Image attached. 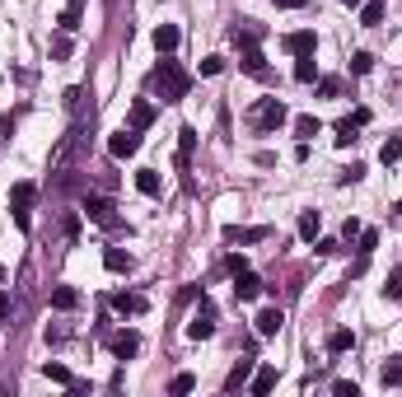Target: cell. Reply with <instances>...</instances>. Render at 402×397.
<instances>
[{
    "label": "cell",
    "instance_id": "2",
    "mask_svg": "<svg viewBox=\"0 0 402 397\" xmlns=\"http://www.w3.org/2000/svg\"><path fill=\"white\" fill-rule=\"evenodd\" d=\"M80 211L89 215L94 225H103V230H122V220H117V206H112L108 197H98V192H84V201H80Z\"/></svg>",
    "mask_w": 402,
    "mask_h": 397
},
{
    "label": "cell",
    "instance_id": "31",
    "mask_svg": "<svg viewBox=\"0 0 402 397\" xmlns=\"http://www.w3.org/2000/svg\"><path fill=\"white\" fill-rule=\"evenodd\" d=\"M136 187L145 192V197H159V173H155V168H140V173H136Z\"/></svg>",
    "mask_w": 402,
    "mask_h": 397
},
{
    "label": "cell",
    "instance_id": "35",
    "mask_svg": "<svg viewBox=\"0 0 402 397\" xmlns=\"http://www.w3.org/2000/svg\"><path fill=\"white\" fill-rule=\"evenodd\" d=\"M192 388H197V379H192V374H173V383H169V393H173V397L192 393Z\"/></svg>",
    "mask_w": 402,
    "mask_h": 397
},
{
    "label": "cell",
    "instance_id": "8",
    "mask_svg": "<svg viewBox=\"0 0 402 397\" xmlns=\"http://www.w3.org/2000/svg\"><path fill=\"white\" fill-rule=\"evenodd\" d=\"M285 52H290V57H309L313 47H318V38H313V29H299V33H285Z\"/></svg>",
    "mask_w": 402,
    "mask_h": 397
},
{
    "label": "cell",
    "instance_id": "5",
    "mask_svg": "<svg viewBox=\"0 0 402 397\" xmlns=\"http://www.w3.org/2000/svg\"><path fill=\"white\" fill-rule=\"evenodd\" d=\"M136 150H140V131H131V126H122V131L108 136V154L112 159H131Z\"/></svg>",
    "mask_w": 402,
    "mask_h": 397
},
{
    "label": "cell",
    "instance_id": "17",
    "mask_svg": "<svg viewBox=\"0 0 402 397\" xmlns=\"http://www.w3.org/2000/svg\"><path fill=\"white\" fill-rule=\"evenodd\" d=\"M356 346V332L351 327H337V332H327V355H346Z\"/></svg>",
    "mask_w": 402,
    "mask_h": 397
},
{
    "label": "cell",
    "instance_id": "46",
    "mask_svg": "<svg viewBox=\"0 0 402 397\" xmlns=\"http://www.w3.org/2000/svg\"><path fill=\"white\" fill-rule=\"evenodd\" d=\"M356 234H360V220H346V225H341V239H346V244H351Z\"/></svg>",
    "mask_w": 402,
    "mask_h": 397
},
{
    "label": "cell",
    "instance_id": "9",
    "mask_svg": "<svg viewBox=\"0 0 402 397\" xmlns=\"http://www.w3.org/2000/svg\"><path fill=\"white\" fill-rule=\"evenodd\" d=\"M112 313H122V318H131V313H145V294H131V290H117L108 299Z\"/></svg>",
    "mask_w": 402,
    "mask_h": 397
},
{
    "label": "cell",
    "instance_id": "11",
    "mask_svg": "<svg viewBox=\"0 0 402 397\" xmlns=\"http://www.w3.org/2000/svg\"><path fill=\"white\" fill-rule=\"evenodd\" d=\"M244 75H253V80H271V70H267V57L258 52V47H244Z\"/></svg>",
    "mask_w": 402,
    "mask_h": 397
},
{
    "label": "cell",
    "instance_id": "4",
    "mask_svg": "<svg viewBox=\"0 0 402 397\" xmlns=\"http://www.w3.org/2000/svg\"><path fill=\"white\" fill-rule=\"evenodd\" d=\"M285 117H290V112H285L281 98H262V103L253 107V126H258V131H276V126H285Z\"/></svg>",
    "mask_w": 402,
    "mask_h": 397
},
{
    "label": "cell",
    "instance_id": "49",
    "mask_svg": "<svg viewBox=\"0 0 402 397\" xmlns=\"http://www.w3.org/2000/svg\"><path fill=\"white\" fill-rule=\"evenodd\" d=\"M341 5H351V10H356V5H365V0H341Z\"/></svg>",
    "mask_w": 402,
    "mask_h": 397
},
{
    "label": "cell",
    "instance_id": "27",
    "mask_svg": "<svg viewBox=\"0 0 402 397\" xmlns=\"http://www.w3.org/2000/svg\"><path fill=\"white\" fill-rule=\"evenodd\" d=\"M103 267H108V271H131V253H122V248H108V253H103Z\"/></svg>",
    "mask_w": 402,
    "mask_h": 397
},
{
    "label": "cell",
    "instance_id": "6",
    "mask_svg": "<svg viewBox=\"0 0 402 397\" xmlns=\"http://www.w3.org/2000/svg\"><path fill=\"white\" fill-rule=\"evenodd\" d=\"M108 351L117 355V360H131V355L140 351V336L131 332V327H122V332H112V336H108Z\"/></svg>",
    "mask_w": 402,
    "mask_h": 397
},
{
    "label": "cell",
    "instance_id": "30",
    "mask_svg": "<svg viewBox=\"0 0 402 397\" xmlns=\"http://www.w3.org/2000/svg\"><path fill=\"white\" fill-rule=\"evenodd\" d=\"M360 24H384V0H365V5H360Z\"/></svg>",
    "mask_w": 402,
    "mask_h": 397
},
{
    "label": "cell",
    "instance_id": "16",
    "mask_svg": "<svg viewBox=\"0 0 402 397\" xmlns=\"http://www.w3.org/2000/svg\"><path fill=\"white\" fill-rule=\"evenodd\" d=\"M52 308H61V313L80 308V290L75 285H52Z\"/></svg>",
    "mask_w": 402,
    "mask_h": 397
},
{
    "label": "cell",
    "instance_id": "25",
    "mask_svg": "<svg viewBox=\"0 0 402 397\" xmlns=\"http://www.w3.org/2000/svg\"><path fill=\"white\" fill-rule=\"evenodd\" d=\"M80 10H84V0H70V5L61 10V19H57V24H61V33H75V29H80Z\"/></svg>",
    "mask_w": 402,
    "mask_h": 397
},
{
    "label": "cell",
    "instance_id": "37",
    "mask_svg": "<svg viewBox=\"0 0 402 397\" xmlns=\"http://www.w3.org/2000/svg\"><path fill=\"white\" fill-rule=\"evenodd\" d=\"M318 93H323V98H337V93H341V80H337V75L318 80Z\"/></svg>",
    "mask_w": 402,
    "mask_h": 397
},
{
    "label": "cell",
    "instance_id": "29",
    "mask_svg": "<svg viewBox=\"0 0 402 397\" xmlns=\"http://www.w3.org/2000/svg\"><path fill=\"white\" fill-rule=\"evenodd\" d=\"M43 374H47L52 383H61V388H75V379H70V369H66V365H57V360H47V365H43Z\"/></svg>",
    "mask_w": 402,
    "mask_h": 397
},
{
    "label": "cell",
    "instance_id": "23",
    "mask_svg": "<svg viewBox=\"0 0 402 397\" xmlns=\"http://www.w3.org/2000/svg\"><path fill=\"white\" fill-rule=\"evenodd\" d=\"M318 131H323V122H318L313 112H304V117H295V136H299V140H313Z\"/></svg>",
    "mask_w": 402,
    "mask_h": 397
},
{
    "label": "cell",
    "instance_id": "45",
    "mask_svg": "<svg viewBox=\"0 0 402 397\" xmlns=\"http://www.w3.org/2000/svg\"><path fill=\"white\" fill-rule=\"evenodd\" d=\"M15 122H19V112H5V117H0V136H10V131H15Z\"/></svg>",
    "mask_w": 402,
    "mask_h": 397
},
{
    "label": "cell",
    "instance_id": "32",
    "mask_svg": "<svg viewBox=\"0 0 402 397\" xmlns=\"http://www.w3.org/2000/svg\"><path fill=\"white\" fill-rule=\"evenodd\" d=\"M379 159H384V164H398V159H402V140H398V136H388L384 145H379Z\"/></svg>",
    "mask_w": 402,
    "mask_h": 397
},
{
    "label": "cell",
    "instance_id": "50",
    "mask_svg": "<svg viewBox=\"0 0 402 397\" xmlns=\"http://www.w3.org/2000/svg\"><path fill=\"white\" fill-rule=\"evenodd\" d=\"M398 211H402V201H398Z\"/></svg>",
    "mask_w": 402,
    "mask_h": 397
},
{
    "label": "cell",
    "instance_id": "33",
    "mask_svg": "<svg viewBox=\"0 0 402 397\" xmlns=\"http://www.w3.org/2000/svg\"><path fill=\"white\" fill-rule=\"evenodd\" d=\"M356 244H360V248H356L360 257H370L374 248H379V230H360V234H356Z\"/></svg>",
    "mask_w": 402,
    "mask_h": 397
},
{
    "label": "cell",
    "instance_id": "21",
    "mask_svg": "<svg viewBox=\"0 0 402 397\" xmlns=\"http://www.w3.org/2000/svg\"><path fill=\"white\" fill-rule=\"evenodd\" d=\"M318 230H323V215H318V211H304V215H299V239H304V244H313V239H318Z\"/></svg>",
    "mask_w": 402,
    "mask_h": 397
},
{
    "label": "cell",
    "instance_id": "41",
    "mask_svg": "<svg viewBox=\"0 0 402 397\" xmlns=\"http://www.w3.org/2000/svg\"><path fill=\"white\" fill-rule=\"evenodd\" d=\"M220 70H225V57H206L201 61V75H220Z\"/></svg>",
    "mask_w": 402,
    "mask_h": 397
},
{
    "label": "cell",
    "instance_id": "34",
    "mask_svg": "<svg viewBox=\"0 0 402 397\" xmlns=\"http://www.w3.org/2000/svg\"><path fill=\"white\" fill-rule=\"evenodd\" d=\"M374 70V57L370 52H356V57H351V75H370Z\"/></svg>",
    "mask_w": 402,
    "mask_h": 397
},
{
    "label": "cell",
    "instance_id": "19",
    "mask_svg": "<svg viewBox=\"0 0 402 397\" xmlns=\"http://www.w3.org/2000/svg\"><path fill=\"white\" fill-rule=\"evenodd\" d=\"M248 379H253V355L234 365V374H230V379H225V393H239V388H248Z\"/></svg>",
    "mask_w": 402,
    "mask_h": 397
},
{
    "label": "cell",
    "instance_id": "18",
    "mask_svg": "<svg viewBox=\"0 0 402 397\" xmlns=\"http://www.w3.org/2000/svg\"><path fill=\"white\" fill-rule=\"evenodd\" d=\"M271 388H276V369H271V365H262L258 374H253V379H248V393H253V397L271 393Z\"/></svg>",
    "mask_w": 402,
    "mask_h": 397
},
{
    "label": "cell",
    "instance_id": "39",
    "mask_svg": "<svg viewBox=\"0 0 402 397\" xmlns=\"http://www.w3.org/2000/svg\"><path fill=\"white\" fill-rule=\"evenodd\" d=\"M360 178H365V164H351V168L337 173V183H360Z\"/></svg>",
    "mask_w": 402,
    "mask_h": 397
},
{
    "label": "cell",
    "instance_id": "24",
    "mask_svg": "<svg viewBox=\"0 0 402 397\" xmlns=\"http://www.w3.org/2000/svg\"><path fill=\"white\" fill-rule=\"evenodd\" d=\"M356 131H360V122H356V117H346V122H337V136H332V140H337L341 150H351V145H356Z\"/></svg>",
    "mask_w": 402,
    "mask_h": 397
},
{
    "label": "cell",
    "instance_id": "28",
    "mask_svg": "<svg viewBox=\"0 0 402 397\" xmlns=\"http://www.w3.org/2000/svg\"><path fill=\"white\" fill-rule=\"evenodd\" d=\"M295 80H299V84H313V80H318V61H313V52H309V57H299V66H295Z\"/></svg>",
    "mask_w": 402,
    "mask_h": 397
},
{
    "label": "cell",
    "instance_id": "15",
    "mask_svg": "<svg viewBox=\"0 0 402 397\" xmlns=\"http://www.w3.org/2000/svg\"><path fill=\"white\" fill-rule=\"evenodd\" d=\"M192 154H197V126H183L178 131V168L192 164Z\"/></svg>",
    "mask_w": 402,
    "mask_h": 397
},
{
    "label": "cell",
    "instance_id": "7",
    "mask_svg": "<svg viewBox=\"0 0 402 397\" xmlns=\"http://www.w3.org/2000/svg\"><path fill=\"white\" fill-rule=\"evenodd\" d=\"M258 294H262V280H258V276L248 271V267H244V271H234V299H244V304H248V299H258Z\"/></svg>",
    "mask_w": 402,
    "mask_h": 397
},
{
    "label": "cell",
    "instance_id": "1",
    "mask_svg": "<svg viewBox=\"0 0 402 397\" xmlns=\"http://www.w3.org/2000/svg\"><path fill=\"white\" fill-rule=\"evenodd\" d=\"M155 89L164 93V103H178V98H187V89H192V75H187L178 61H159V70H155Z\"/></svg>",
    "mask_w": 402,
    "mask_h": 397
},
{
    "label": "cell",
    "instance_id": "44",
    "mask_svg": "<svg viewBox=\"0 0 402 397\" xmlns=\"http://www.w3.org/2000/svg\"><path fill=\"white\" fill-rule=\"evenodd\" d=\"M225 267H230V276H234V271H244V267H248V257H244V253H230V262H225Z\"/></svg>",
    "mask_w": 402,
    "mask_h": 397
},
{
    "label": "cell",
    "instance_id": "47",
    "mask_svg": "<svg viewBox=\"0 0 402 397\" xmlns=\"http://www.w3.org/2000/svg\"><path fill=\"white\" fill-rule=\"evenodd\" d=\"M0 318H10V290H0Z\"/></svg>",
    "mask_w": 402,
    "mask_h": 397
},
{
    "label": "cell",
    "instance_id": "10",
    "mask_svg": "<svg viewBox=\"0 0 402 397\" xmlns=\"http://www.w3.org/2000/svg\"><path fill=\"white\" fill-rule=\"evenodd\" d=\"M230 38H234V47H258V38H262V24H253V19H239L230 29Z\"/></svg>",
    "mask_w": 402,
    "mask_h": 397
},
{
    "label": "cell",
    "instance_id": "42",
    "mask_svg": "<svg viewBox=\"0 0 402 397\" xmlns=\"http://www.w3.org/2000/svg\"><path fill=\"white\" fill-rule=\"evenodd\" d=\"M52 57H57V61H66V57H70V38H66V33L52 43Z\"/></svg>",
    "mask_w": 402,
    "mask_h": 397
},
{
    "label": "cell",
    "instance_id": "36",
    "mask_svg": "<svg viewBox=\"0 0 402 397\" xmlns=\"http://www.w3.org/2000/svg\"><path fill=\"white\" fill-rule=\"evenodd\" d=\"M313 253H318V257H332V253H341V239H313Z\"/></svg>",
    "mask_w": 402,
    "mask_h": 397
},
{
    "label": "cell",
    "instance_id": "40",
    "mask_svg": "<svg viewBox=\"0 0 402 397\" xmlns=\"http://www.w3.org/2000/svg\"><path fill=\"white\" fill-rule=\"evenodd\" d=\"M384 294H388V299H402V271H393V276H388Z\"/></svg>",
    "mask_w": 402,
    "mask_h": 397
},
{
    "label": "cell",
    "instance_id": "22",
    "mask_svg": "<svg viewBox=\"0 0 402 397\" xmlns=\"http://www.w3.org/2000/svg\"><path fill=\"white\" fill-rule=\"evenodd\" d=\"M379 383H384V388H398V383H402V360H398V355H388V360H384Z\"/></svg>",
    "mask_w": 402,
    "mask_h": 397
},
{
    "label": "cell",
    "instance_id": "14",
    "mask_svg": "<svg viewBox=\"0 0 402 397\" xmlns=\"http://www.w3.org/2000/svg\"><path fill=\"white\" fill-rule=\"evenodd\" d=\"M150 38H155V47L164 52V57H169V52H173L178 43H183V33H178V24H155V33H150Z\"/></svg>",
    "mask_w": 402,
    "mask_h": 397
},
{
    "label": "cell",
    "instance_id": "20",
    "mask_svg": "<svg viewBox=\"0 0 402 397\" xmlns=\"http://www.w3.org/2000/svg\"><path fill=\"white\" fill-rule=\"evenodd\" d=\"M33 201H38V187L33 183H15L10 187V206H15V211H29Z\"/></svg>",
    "mask_w": 402,
    "mask_h": 397
},
{
    "label": "cell",
    "instance_id": "43",
    "mask_svg": "<svg viewBox=\"0 0 402 397\" xmlns=\"http://www.w3.org/2000/svg\"><path fill=\"white\" fill-rule=\"evenodd\" d=\"M66 239H70V244L80 239V215H66Z\"/></svg>",
    "mask_w": 402,
    "mask_h": 397
},
{
    "label": "cell",
    "instance_id": "3",
    "mask_svg": "<svg viewBox=\"0 0 402 397\" xmlns=\"http://www.w3.org/2000/svg\"><path fill=\"white\" fill-rule=\"evenodd\" d=\"M187 336L192 341H211L216 336V304L201 294V304H197V313H192V322H187Z\"/></svg>",
    "mask_w": 402,
    "mask_h": 397
},
{
    "label": "cell",
    "instance_id": "38",
    "mask_svg": "<svg viewBox=\"0 0 402 397\" xmlns=\"http://www.w3.org/2000/svg\"><path fill=\"white\" fill-rule=\"evenodd\" d=\"M332 393H337V397H360V383H351V379H337V383H332Z\"/></svg>",
    "mask_w": 402,
    "mask_h": 397
},
{
    "label": "cell",
    "instance_id": "26",
    "mask_svg": "<svg viewBox=\"0 0 402 397\" xmlns=\"http://www.w3.org/2000/svg\"><path fill=\"white\" fill-rule=\"evenodd\" d=\"M150 122H155V107L150 103H131V131H145Z\"/></svg>",
    "mask_w": 402,
    "mask_h": 397
},
{
    "label": "cell",
    "instance_id": "12",
    "mask_svg": "<svg viewBox=\"0 0 402 397\" xmlns=\"http://www.w3.org/2000/svg\"><path fill=\"white\" fill-rule=\"evenodd\" d=\"M253 327H258V336H276L281 327H285V313H281V308H262V313L253 318Z\"/></svg>",
    "mask_w": 402,
    "mask_h": 397
},
{
    "label": "cell",
    "instance_id": "48",
    "mask_svg": "<svg viewBox=\"0 0 402 397\" xmlns=\"http://www.w3.org/2000/svg\"><path fill=\"white\" fill-rule=\"evenodd\" d=\"M281 10H304V0H276Z\"/></svg>",
    "mask_w": 402,
    "mask_h": 397
},
{
    "label": "cell",
    "instance_id": "13",
    "mask_svg": "<svg viewBox=\"0 0 402 397\" xmlns=\"http://www.w3.org/2000/svg\"><path fill=\"white\" fill-rule=\"evenodd\" d=\"M262 239H271L267 225H258V230H239V225H230V230H225V244H262Z\"/></svg>",
    "mask_w": 402,
    "mask_h": 397
}]
</instances>
